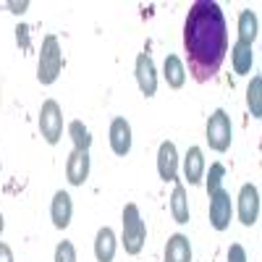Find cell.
Here are the masks:
<instances>
[{
	"label": "cell",
	"mask_w": 262,
	"mask_h": 262,
	"mask_svg": "<svg viewBox=\"0 0 262 262\" xmlns=\"http://www.w3.org/2000/svg\"><path fill=\"white\" fill-rule=\"evenodd\" d=\"M184 48L189 74L194 81H210L223 66L228 53V32L223 11L212 0H196L184 24Z\"/></svg>",
	"instance_id": "obj_1"
},
{
	"label": "cell",
	"mask_w": 262,
	"mask_h": 262,
	"mask_svg": "<svg viewBox=\"0 0 262 262\" xmlns=\"http://www.w3.org/2000/svg\"><path fill=\"white\" fill-rule=\"evenodd\" d=\"M63 71V53L58 45V37L48 34L42 39V53H39V63H37V79L39 84H53Z\"/></svg>",
	"instance_id": "obj_2"
},
{
	"label": "cell",
	"mask_w": 262,
	"mask_h": 262,
	"mask_svg": "<svg viewBox=\"0 0 262 262\" xmlns=\"http://www.w3.org/2000/svg\"><path fill=\"white\" fill-rule=\"evenodd\" d=\"M147 238V226L139 215V207L134 202H128L123 207V249L126 254H139Z\"/></svg>",
	"instance_id": "obj_3"
},
{
	"label": "cell",
	"mask_w": 262,
	"mask_h": 262,
	"mask_svg": "<svg viewBox=\"0 0 262 262\" xmlns=\"http://www.w3.org/2000/svg\"><path fill=\"white\" fill-rule=\"evenodd\" d=\"M231 137H233L231 118H228V113L223 111V107H217L207 121V144L215 152H226L231 147Z\"/></svg>",
	"instance_id": "obj_4"
},
{
	"label": "cell",
	"mask_w": 262,
	"mask_h": 262,
	"mask_svg": "<svg viewBox=\"0 0 262 262\" xmlns=\"http://www.w3.org/2000/svg\"><path fill=\"white\" fill-rule=\"evenodd\" d=\"M39 131L45 137L48 144H58L60 142V131H63V113L60 105L55 100H45L39 111Z\"/></svg>",
	"instance_id": "obj_5"
},
{
	"label": "cell",
	"mask_w": 262,
	"mask_h": 262,
	"mask_svg": "<svg viewBox=\"0 0 262 262\" xmlns=\"http://www.w3.org/2000/svg\"><path fill=\"white\" fill-rule=\"evenodd\" d=\"M210 223L215 231H226L231 223V196L223 186L210 191Z\"/></svg>",
	"instance_id": "obj_6"
},
{
	"label": "cell",
	"mask_w": 262,
	"mask_h": 262,
	"mask_svg": "<svg viewBox=\"0 0 262 262\" xmlns=\"http://www.w3.org/2000/svg\"><path fill=\"white\" fill-rule=\"evenodd\" d=\"M134 74H137V84L144 97H152L158 92V71H155V60H152L149 53H139Z\"/></svg>",
	"instance_id": "obj_7"
},
{
	"label": "cell",
	"mask_w": 262,
	"mask_h": 262,
	"mask_svg": "<svg viewBox=\"0 0 262 262\" xmlns=\"http://www.w3.org/2000/svg\"><path fill=\"white\" fill-rule=\"evenodd\" d=\"M259 217V191L254 184H244L238 191V221L244 226H254Z\"/></svg>",
	"instance_id": "obj_8"
},
{
	"label": "cell",
	"mask_w": 262,
	"mask_h": 262,
	"mask_svg": "<svg viewBox=\"0 0 262 262\" xmlns=\"http://www.w3.org/2000/svg\"><path fill=\"white\" fill-rule=\"evenodd\" d=\"M158 173L163 181H179V155H176V144L173 142H163L158 149Z\"/></svg>",
	"instance_id": "obj_9"
},
{
	"label": "cell",
	"mask_w": 262,
	"mask_h": 262,
	"mask_svg": "<svg viewBox=\"0 0 262 262\" xmlns=\"http://www.w3.org/2000/svg\"><path fill=\"white\" fill-rule=\"evenodd\" d=\"M66 176H69V184L81 186L86 176H90V152L74 149L69 155V163H66Z\"/></svg>",
	"instance_id": "obj_10"
},
{
	"label": "cell",
	"mask_w": 262,
	"mask_h": 262,
	"mask_svg": "<svg viewBox=\"0 0 262 262\" xmlns=\"http://www.w3.org/2000/svg\"><path fill=\"white\" fill-rule=\"evenodd\" d=\"M111 149L116 155H128L131 149V126L126 118H113L111 123Z\"/></svg>",
	"instance_id": "obj_11"
},
{
	"label": "cell",
	"mask_w": 262,
	"mask_h": 262,
	"mask_svg": "<svg viewBox=\"0 0 262 262\" xmlns=\"http://www.w3.org/2000/svg\"><path fill=\"white\" fill-rule=\"evenodd\" d=\"M71 196L66 194V191H55L53 196V205H50V217H53V226L55 228H69L71 223Z\"/></svg>",
	"instance_id": "obj_12"
},
{
	"label": "cell",
	"mask_w": 262,
	"mask_h": 262,
	"mask_svg": "<svg viewBox=\"0 0 262 262\" xmlns=\"http://www.w3.org/2000/svg\"><path fill=\"white\" fill-rule=\"evenodd\" d=\"M95 257L97 262H113L116 257V233L113 228H100L95 236Z\"/></svg>",
	"instance_id": "obj_13"
},
{
	"label": "cell",
	"mask_w": 262,
	"mask_h": 262,
	"mask_svg": "<svg viewBox=\"0 0 262 262\" xmlns=\"http://www.w3.org/2000/svg\"><path fill=\"white\" fill-rule=\"evenodd\" d=\"M165 262H191V244L184 233H173L168 238Z\"/></svg>",
	"instance_id": "obj_14"
},
{
	"label": "cell",
	"mask_w": 262,
	"mask_h": 262,
	"mask_svg": "<svg viewBox=\"0 0 262 262\" xmlns=\"http://www.w3.org/2000/svg\"><path fill=\"white\" fill-rule=\"evenodd\" d=\"M202 173H205V155H202V149L200 147H189L186 160H184V176H186V181L191 186L200 184L202 181Z\"/></svg>",
	"instance_id": "obj_15"
},
{
	"label": "cell",
	"mask_w": 262,
	"mask_h": 262,
	"mask_svg": "<svg viewBox=\"0 0 262 262\" xmlns=\"http://www.w3.org/2000/svg\"><path fill=\"white\" fill-rule=\"evenodd\" d=\"M257 16L252 11H242L238 13V45H244V48H252V42L257 39Z\"/></svg>",
	"instance_id": "obj_16"
},
{
	"label": "cell",
	"mask_w": 262,
	"mask_h": 262,
	"mask_svg": "<svg viewBox=\"0 0 262 262\" xmlns=\"http://www.w3.org/2000/svg\"><path fill=\"white\" fill-rule=\"evenodd\" d=\"M165 81H168L170 90H181V86H184L186 71H184L181 58H176V55H168L165 58Z\"/></svg>",
	"instance_id": "obj_17"
},
{
	"label": "cell",
	"mask_w": 262,
	"mask_h": 262,
	"mask_svg": "<svg viewBox=\"0 0 262 262\" xmlns=\"http://www.w3.org/2000/svg\"><path fill=\"white\" fill-rule=\"evenodd\" d=\"M170 212H173V217H176V223H189V200H186L184 184H176V189H173Z\"/></svg>",
	"instance_id": "obj_18"
},
{
	"label": "cell",
	"mask_w": 262,
	"mask_h": 262,
	"mask_svg": "<svg viewBox=\"0 0 262 262\" xmlns=\"http://www.w3.org/2000/svg\"><path fill=\"white\" fill-rule=\"evenodd\" d=\"M231 60H233V71L238 76H244L252 71V63H254V55H252V48H244V45H236L231 48Z\"/></svg>",
	"instance_id": "obj_19"
},
{
	"label": "cell",
	"mask_w": 262,
	"mask_h": 262,
	"mask_svg": "<svg viewBox=\"0 0 262 262\" xmlns=\"http://www.w3.org/2000/svg\"><path fill=\"white\" fill-rule=\"evenodd\" d=\"M69 131H71V139H74V149H79V152H90V144H92L90 128H86L81 121H71Z\"/></svg>",
	"instance_id": "obj_20"
},
{
	"label": "cell",
	"mask_w": 262,
	"mask_h": 262,
	"mask_svg": "<svg viewBox=\"0 0 262 262\" xmlns=\"http://www.w3.org/2000/svg\"><path fill=\"white\" fill-rule=\"evenodd\" d=\"M259 90H262V79L254 76L252 84H249V90H247V102L252 107V116L254 118H262V92Z\"/></svg>",
	"instance_id": "obj_21"
},
{
	"label": "cell",
	"mask_w": 262,
	"mask_h": 262,
	"mask_svg": "<svg viewBox=\"0 0 262 262\" xmlns=\"http://www.w3.org/2000/svg\"><path fill=\"white\" fill-rule=\"evenodd\" d=\"M223 176H226V165L223 163H212L210 165V176H207V191H215L223 186Z\"/></svg>",
	"instance_id": "obj_22"
},
{
	"label": "cell",
	"mask_w": 262,
	"mask_h": 262,
	"mask_svg": "<svg viewBox=\"0 0 262 262\" xmlns=\"http://www.w3.org/2000/svg\"><path fill=\"white\" fill-rule=\"evenodd\" d=\"M55 262H76V249L71 242H60L55 247Z\"/></svg>",
	"instance_id": "obj_23"
},
{
	"label": "cell",
	"mask_w": 262,
	"mask_h": 262,
	"mask_svg": "<svg viewBox=\"0 0 262 262\" xmlns=\"http://www.w3.org/2000/svg\"><path fill=\"white\" fill-rule=\"evenodd\" d=\"M16 42H18V48L29 50V27H24V24L16 27Z\"/></svg>",
	"instance_id": "obj_24"
},
{
	"label": "cell",
	"mask_w": 262,
	"mask_h": 262,
	"mask_svg": "<svg viewBox=\"0 0 262 262\" xmlns=\"http://www.w3.org/2000/svg\"><path fill=\"white\" fill-rule=\"evenodd\" d=\"M228 262H247V252L242 244H231L228 249Z\"/></svg>",
	"instance_id": "obj_25"
},
{
	"label": "cell",
	"mask_w": 262,
	"mask_h": 262,
	"mask_svg": "<svg viewBox=\"0 0 262 262\" xmlns=\"http://www.w3.org/2000/svg\"><path fill=\"white\" fill-rule=\"evenodd\" d=\"M0 262H13V252L8 244H0Z\"/></svg>",
	"instance_id": "obj_26"
},
{
	"label": "cell",
	"mask_w": 262,
	"mask_h": 262,
	"mask_svg": "<svg viewBox=\"0 0 262 262\" xmlns=\"http://www.w3.org/2000/svg\"><path fill=\"white\" fill-rule=\"evenodd\" d=\"M8 8H13V13H24L27 11V3H8Z\"/></svg>",
	"instance_id": "obj_27"
},
{
	"label": "cell",
	"mask_w": 262,
	"mask_h": 262,
	"mask_svg": "<svg viewBox=\"0 0 262 262\" xmlns=\"http://www.w3.org/2000/svg\"><path fill=\"white\" fill-rule=\"evenodd\" d=\"M0 231H3V215H0Z\"/></svg>",
	"instance_id": "obj_28"
}]
</instances>
